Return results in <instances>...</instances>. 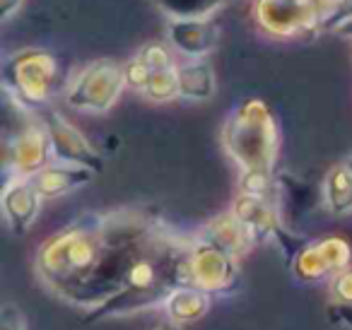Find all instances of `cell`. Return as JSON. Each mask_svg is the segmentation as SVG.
<instances>
[{
	"label": "cell",
	"instance_id": "16",
	"mask_svg": "<svg viewBox=\"0 0 352 330\" xmlns=\"http://www.w3.org/2000/svg\"><path fill=\"white\" fill-rule=\"evenodd\" d=\"M169 20H206L230 3V0H152Z\"/></svg>",
	"mask_w": 352,
	"mask_h": 330
},
{
	"label": "cell",
	"instance_id": "23",
	"mask_svg": "<svg viewBox=\"0 0 352 330\" xmlns=\"http://www.w3.org/2000/svg\"><path fill=\"white\" fill-rule=\"evenodd\" d=\"M345 162H347V166H350V171H352V152L347 155V160H345Z\"/></svg>",
	"mask_w": 352,
	"mask_h": 330
},
{
	"label": "cell",
	"instance_id": "1",
	"mask_svg": "<svg viewBox=\"0 0 352 330\" xmlns=\"http://www.w3.org/2000/svg\"><path fill=\"white\" fill-rule=\"evenodd\" d=\"M222 147L241 174H273L280 150V131L273 111L261 99H246L227 116L222 126Z\"/></svg>",
	"mask_w": 352,
	"mask_h": 330
},
{
	"label": "cell",
	"instance_id": "8",
	"mask_svg": "<svg viewBox=\"0 0 352 330\" xmlns=\"http://www.w3.org/2000/svg\"><path fill=\"white\" fill-rule=\"evenodd\" d=\"M191 280L193 287L208 292V294H230L239 282L236 258L206 239L193 236Z\"/></svg>",
	"mask_w": 352,
	"mask_h": 330
},
{
	"label": "cell",
	"instance_id": "15",
	"mask_svg": "<svg viewBox=\"0 0 352 330\" xmlns=\"http://www.w3.org/2000/svg\"><path fill=\"white\" fill-rule=\"evenodd\" d=\"M323 205L333 214H347L352 212V171L347 162H338L328 169L323 179Z\"/></svg>",
	"mask_w": 352,
	"mask_h": 330
},
{
	"label": "cell",
	"instance_id": "11",
	"mask_svg": "<svg viewBox=\"0 0 352 330\" xmlns=\"http://www.w3.org/2000/svg\"><path fill=\"white\" fill-rule=\"evenodd\" d=\"M198 239H206V241L220 246L222 251H227L230 256L241 258L256 246L254 239L249 236V232L244 229V224L232 214V210L212 217L206 227L198 232Z\"/></svg>",
	"mask_w": 352,
	"mask_h": 330
},
{
	"label": "cell",
	"instance_id": "7",
	"mask_svg": "<svg viewBox=\"0 0 352 330\" xmlns=\"http://www.w3.org/2000/svg\"><path fill=\"white\" fill-rule=\"evenodd\" d=\"M36 116H39V121L44 123L46 133H49L51 150H54V162L85 166V169H92L94 174L102 171L104 162H102V157H99V152L94 150L92 142H89L63 113L51 107H44L36 111Z\"/></svg>",
	"mask_w": 352,
	"mask_h": 330
},
{
	"label": "cell",
	"instance_id": "20",
	"mask_svg": "<svg viewBox=\"0 0 352 330\" xmlns=\"http://www.w3.org/2000/svg\"><path fill=\"white\" fill-rule=\"evenodd\" d=\"M0 330H27L25 314L12 301H6L3 309H0Z\"/></svg>",
	"mask_w": 352,
	"mask_h": 330
},
{
	"label": "cell",
	"instance_id": "12",
	"mask_svg": "<svg viewBox=\"0 0 352 330\" xmlns=\"http://www.w3.org/2000/svg\"><path fill=\"white\" fill-rule=\"evenodd\" d=\"M92 179H94L92 169L54 162V164H49L46 169H41L36 176H32L30 181L34 184L36 193H39L41 198H60V195L70 193V190L87 186Z\"/></svg>",
	"mask_w": 352,
	"mask_h": 330
},
{
	"label": "cell",
	"instance_id": "10",
	"mask_svg": "<svg viewBox=\"0 0 352 330\" xmlns=\"http://www.w3.org/2000/svg\"><path fill=\"white\" fill-rule=\"evenodd\" d=\"M41 195L30 179H8L3 186V214L15 234H27L41 210Z\"/></svg>",
	"mask_w": 352,
	"mask_h": 330
},
{
	"label": "cell",
	"instance_id": "2",
	"mask_svg": "<svg viewBox=\"0 0 352 330\" xmlns=\"http://www.w3.org/2000/svg\"><path fill=\"white\" fill-rule=\"evenodd\" d=\"M58 80V58L41 49H22L3 65V85L10 102L39 111L49 107Z\"/></svg>",
	"mask_w": 352,
	"mask_h": 330
},
{
	"label": "cell",
	"instance_id": "13",
	"mask_svg": "<svg viewBox=\"0 0 352 330\" xmlns=\"http://www.w3.org/2000/svg\"><path fill=\"white\" fill-rule=\"evenodd\" d=\"M176 80H179V99L208 102L215 94V70L206 58L176 65Z\"/></svg>",
	"mask_w": 352,
	"mask_h": 330
},
{
	"label": "cell",
	"instance_id": "6",
	"mask_svg": "<svg viewBox=\"0 0 352 330\" xmlns=\"http://www.w3.org/2000/svg\"><path fill=\"white\" fill-rule=\"evenodd\" d=\"M352 258L350 243L342 236H318L309 239L294 261L289 263V270L297 280L302 282H323L333 280L340 270H345Z\"/></svg>",
	"mask_w": 352,
	"mask_h": 330
},
{
	"label": "cell",
	"instance_id": "21",
	"mask_svg": "<svg viewBox=\"0 0 352 330\" xmlns=\"http://www.w3.org/2000/svg\"><path fill=\"white\" fill-rule=\"evenodd\" d=\"M22 3H25V0H0V20L3 22L12 20V17L20 12Z\"/></svg>",
	"mask_w": 352,
	"mask_h": 330
},
{
	"label": "cell",
	"instance_id": "9",
	"mask_svg": "<svg viewBox=\"0 0 352 330\" xmlns=\"http://www.w3.org/2000/svg\"><path fill=\"white\" fill-rule=\"evenodd\" d=\"M166 39L169 46L188 60H201L215 51L220 41V27L212 17L206 20H169L166 25Z\"/></svg>",
	"mask_w": 352,
	"mask_h": 330
},
{
	"label": "cell",
	"instance_id": "3",
	"mask_svg": "<svg viewBox=\"0 0 352 330\" xmlns=\"http://www.w3.org/2000/svg\"><path fill=\"white\" fill-rule=\"evenodd\" d=\"M336 0H254V20L273 39H304L323 32Z\"/></svg>",
	"mask_w": 352,
	"mask_h": 330
},
{
	"label": "cell",
	"instance_id": "18",
	"mask_svg": "<svg viewBox=\"0 0 352 330\" xmlns=\"http://www.w3.org/2000/svg\"><path fill=\"white\" fill-rule=\"evenodd\" d=\"M138 60L147 65L152 73H164V70H176V60H174V51L169 44H160V41H152L145 44L135 56Z\"/></svg>",
	"mask_w": 352,
	"mask_h": 330
},
{
	"label": "cell",
	"instance_id": "4",
	"mask_svg": "<svg viewBox=\"0 0 352 330\" xmlns=\"http://www.w3.org/2000/svg\"><path fill=\"white\" fill-rule=\"evenodd\" d=\"M126 89L123 65L111 58H99L85 65L65 87L63 99L70 109L85 113H107Z\"/></svg>",
	"mask_w": 352,
	"mask_h": 330
},
{
	"label": "cell",
	"instance_id": "14",
	"mask_svg": "<svg viewBox=\"0 0 352 330\" xmlns=\"http://www.w3.org/2000/svg\"><path fill=\"white\" fill-rule=\"evenodd\" d=\"M212 304V294L198 289V287H179L174 294L166 299L164 309L169 314L171 323H196L208 314Z\"/></svg>",
	"mask_w": 352,
	"mask_h": 330
},
{
	"label": "cell",
	"instance_id": "17",
	"mask_svg": "<svg viewBox=\"0 0 352 330\" xmlns=\"http://www.w3.org/2000/svg\"><path fill=\"white\" fill-rule=\"evenodd\" d=\"M142 97L147 102L166 104L179 99V80H176V70H164V73H152L150 82L142 89Z\"/></svg>",
	"mask_w": 352,
	"mask_h": 330
},
{
	"label": "cell",
	"instance_id": "22",
	"mask_svg": "<svg viewBox=\"0 0 352 330\" xmlns=\"http://www.w3.org/2000/svg\"><path fill=\"white\" fill-rule=\"evenodd\" d=\"M155 330H182V328H179V323H171V320H166V323L157 325Z\"/></svg>",
	"mask_w": 352,
	"mask_h": 330
},
{
	"label": "cell",
	"instance_id": "19",
	"mask_svg": "<svg viewBox=\"0 0 352 330\" xmlns=\"http://www.w3.org/2000/svg\"><path fill=\"white\" fill-rule=\"evenodd\" d=\"M333 301H342V304H352V267L340 270L331 280Z\"/></svg>",
	"mask_w": 352,
	"mask_h": 330
},
{
	"label": "cell",
	"instance_id": "5",
	"mask_svg": "<svg viewBox=\"0 0 352 330\" xmlns=\"http://www.w3.org/2000/svg\"><path fill=\"white\" fill-rule=\"evenodd\" d=\"M49 164H54V150H51L49 133H46L44 123L34 113L12 135L6 138V150H3L6 181L32 179Z\"/></svg>",
	"mask_w": 352,
	"mask_h": 330
}]
</instances>
